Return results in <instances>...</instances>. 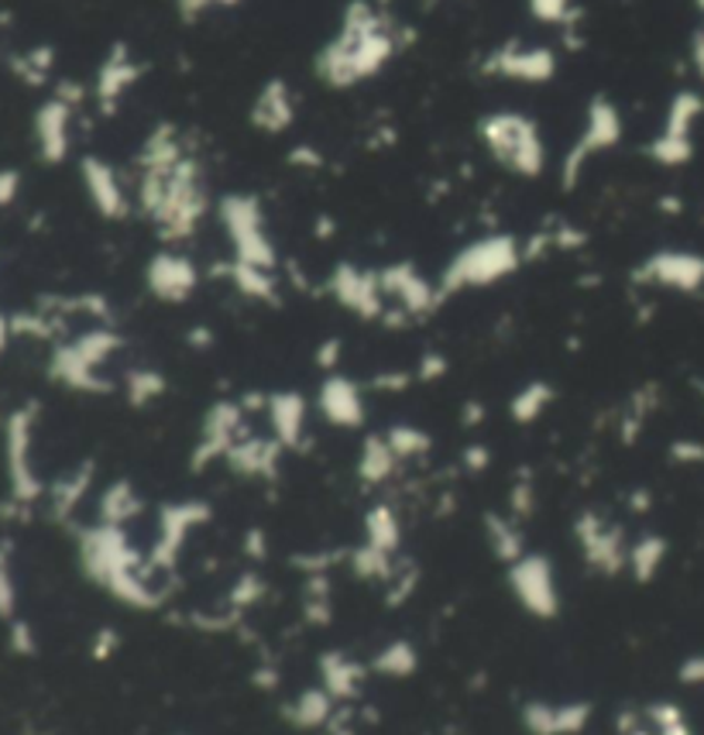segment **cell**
Returning <instances> with one entry per match:
<instances>
[{
	"mask_svg": "<svg viewBox=\"0 0 704 735\" xmlns=\"http://www.w3.org/2000/svg\"><path fill=\"white\" fill-rule=\"evenodd\" d=\"M137 165H141L137 200L145 206V214L155 221L159 234L169 241L193 234L206 210V190L196 159H190L183 149V137L169 124L155 127L145 149H141Z\"/></svg>",
	"mask_w": 704,
	"mask_h": 735,
	"instance_id": "6da1fadb",
	"label": "cell"
},
{
	"mask_svg": "<svg viewBox=\"0 0 704 735\" xmlns=\"http://www.w3.org/2000/svg\"><path fill=\"white\" fill-rule=\"evenodd\" d=\"M396 52L399 39L392 21L368 0H355V4H347L337 34L316 55V76L334 90L355 86L381 73Z\"/></svg>",
	"mask_w": 704,
	"mask_h": 735,
	"instance_id": "7a4b0ae2",
	"label": "cell"
},
{
	"mask_svg": "<svg viewBox=\"0 0 704 735\" xmlns=\"http://www.w3.org/2000/svg\"><path fill=\"white\" fill-rule=\"evenodd\" d=\"M481 142L491 152L499 165H506L509 172H519V176H537L543 169V137L540 127L516 111H499L488 114L481 121Z\"/></svg>",
	"mask_w": 704,
	"mask_h": 735,
	"instance_id": "3957f363",
	"label": "cell"
},
{
	"mask_svg": "<svg viewBox=\"0 0 704 735\" xmlns=\"http://www.w3.org/2000/svg\"><path fill=\"white\" fill-rule=\"evenodd\" d=\"M519 265V252L509 237H491L481 241L475 248H468L461 258H457L447 272V289H461V286H484L496 283L506 272H512Z\"/></svg>",
	"mask_w": 704,
	"mask_h": 735,
	"instance_id": "277c9868",
	"label": "cell"
},
{
	"mask_svg": "<svg viewBox=\"0 0 704 735\" xmlns=\"http://www.w3.org/2000/svg\"><path fill=\"white\" fill-rule=\"evenodd\" d=\"M619 134H622L619 111L612 108L609 100L598 96V100L591 103V111H588V121H584L581 137L574 142V149H571L568 162H563V183L571 186V183L578 180V172L584 169V162H588L591 155H598V152L612 149V145L619 142Z\"/></svg>",
	"mask_w": 704,
	"mask_h": 735,
	"instance_id": "5b68a950",
	"label": "cell"
},
{
	"mask_svg": "<svg viewBox=\"0 0 704 735\" xmlns=\"http://www.w3.org/2000/svg\"><path fill=\"white\" fill-rule=\"evenodd\" d=\"M484 69L506 80H519V83H547L557 73V55L550 49L512 42L499 52H491Z\"/></svg>",
	"mask_w": 704,
	"mask_h": 735,
	"instance_id": "8992f818",
	"label": "cell"
},
{
	"mask_svg": "<svg viewBox=\"0 0 704 735\" xmlns=\"http://www.w3.org/2000/svg\"><path fill=\"white\" fill-rule=\"evenodd\" d=\"M69 127H73V103L59 96L45 100L39 114H34V145L45 162H62L69 152Z\"/></svg>",
	"mask_w": 704,
	"mask_h": 735,
	"instance_id": "52a82bcc",
	"label": "cell"
},
{
	"mask_svg": "<svg viewBox=\"0 0 704 735\" xmlns=\"http://www.w3.org/2000/svg\"><path fill=\"white\" fill-rule=\"evenodd\" d=\"M296 118V100H293V90L286 80H268L255 103H252V124L258 131H268V134H278L286 131Z\"/></svg>",
	"mask_w": 704,
	"mask_h": 735,
	"instance_id": "ba28073f",
	"label": "cell"
},
{
	"mask_svg": "<svg viewBox=\"0 0 704 735\" xmlns=\"http://www.w3.org/2000/svg\"><path fill=\"white\" fill-rule=\"evenodd\" d=\"M83 183L90 200L96 203V210L103 217H124L127 214V193L121 186V180L114 176V169L100 159H83Z\"/></svg>",
	"mask_w": 704,
	"mask_h": 735,
	"instance_id": "9c48e42d",
	"label": "cell"
},
{
	"mask_svg": "<svg viewBox=\"0 0 704 735\" xmlns=\"http://www.w3.org/2000/svg\"><path fill=\"white\" fill-rule=\"evenodd\" d=\"M137 62L127 55V49L124 45H118L108 59H103V65H100V73H96V86H93V93H96V100H100V108L111 114V108L114 103L137 83Z\"/></svg>",
	"mask_w": 704,
	"mask_h": 735,
	"instance_id": "30bf717a",
	"label": "cell"
},
{
	"mask_svg": "<svg viewBox=\"0 0 704 735\" xmlns=\"http://www.w3.org/2000/svg\"><path fill=\"white\" fill-rule=\"evenodd\" d=\"M152 289L162 296V299H183L186 293H193V283H196V272L186 258L180 255H162L155 258L152 265Z\"/></svg>",
	"mask_w": 704,
	"mask_h": 735,
	"instance_id": "8fae6325",
	"label": "cell"
},
{
	"mask_svg": "<svg viewBox=\"0 0 704 735\" xmlns=\"http://www.w3.org/2000/svg\"><path fill=\"white\" fill-rule=\"evenodd\" d=\"M697 114V100L687 93L674 103L671 111V121H666V131L660 134V142L653 145V155H660L663 162H677L684 155V145H687V127H691V118Z\"/></svg>",
	"mask_w": 704,
	"mask_h": 735,
	"instance_id": "7c38bea8",
	"label": "cell"
},
{
	"mask_svg": "<svg viewBox=\"0 0 704 735\" xmlns=\"http://www.w3.org/2000/svg\"><path fill=\"white\" fill-rule=\"evenodd\" d=\"M588 722V708H547V705H533L526 708V725H530L533 735H571L581 732V725Z\"/></svg>",
	"mask_w": 704,
	"mask_h": 735,
	"instance_id": "4fadbf2b",
	"label": "cell"
},
{
	"mask_svg": "<svg viewBox=\"0 0 704 735\" xmlns=\"http://www.w3.org/2000/svg\"><path fill=\"white\" fill-rule=\"evenodd\" d=\"M52 65H55V52L49 45H39V49H28V52L14 55L11 73L28 86H42L52 76Z\"/></svg>",
	"mask_w": 704,
	"mask_h": 735,
	"instance_id": "5bb4252c",
	"label": "cell"
},
{
	"mask_svg": "<svg viewBox=\"0 0 704 735\" xmlns=\"http://www.w3.org/2000/svg\"><path fill=\"white\" fill-rule=\"evenodd\" d=\"M530 11L543 24H571L574 0H530Z\"/></svg>",
	"mask_w": 704,
	"mask_h": 735,
	"instance_id": "9a60e30c",
	"label": "cell"
},
{
	"mask_svg": "<svg viewBox=\"0 0 704 735\" xmlns=\"http://www.w3.org/2000/svg\"><path fill=\"white\" fill-rule=\"evenodd\" d=\"M234 4H241V0H180V14L186 21H193L203 11H210V8H234Z\"/></svg>",
	"mask_w": 704,
	"mask_h": 735,
	"instance_id": "2e32d148",
	"label": "cell"
},
{
	"mask_svg": "<svg viewBox=\"0 0 704 735\" xmlns=\"http://www.w3.org/2000/svg\"><path fill=\"white\" fill-rule=\"evenodd\" d=\"M18 190H21V176H18V172H14V169H0V206L14 203Z\"/></svg>",
	"mask_w": 704,
	"mask_h": 735,
	"instance_id": "e0dca14e",
	"label": "cell"
},
{
	"mask_svg": "<svg viewBox=\"0 0 704 735\" xmlns=\"http://www.w3.org/2000/svg\"><path fill=\"white\" fill-rule=\"evenodd\" d=\"M11 609H14V584L8 578L4 557H0V615H11Z\"/></svg>",
	"mask_w": 704,
	"mask_h": 735,
	"instance_id": "ac0fdd59",
	"label": "cell"
},
{
	"mask_svg": "<svg viewBox=\"0 0 704 735\" xmlns=\"http://www.w3.org/2000/svg\"><path fill=\"white\" fill-rule=\"evenodd\" d=\"M11 317H4V313H0V355L8 351V340H11Z\"/></svg>",
	"mask_w": 704,
	"mask_h": 735,
	"instance_id": "d6986e66",
	"label": "cell"
}]
</instances>
